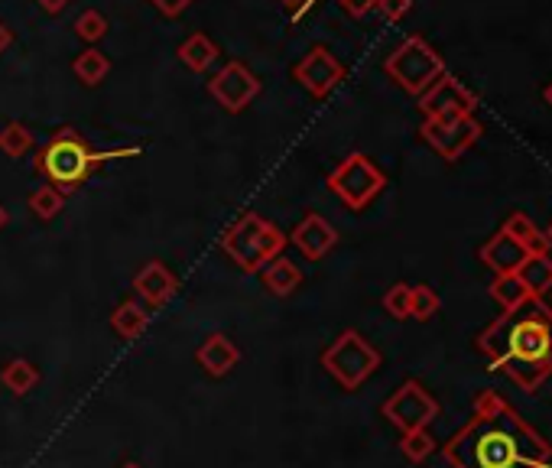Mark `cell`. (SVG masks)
<instances>
[{
	"instance_id": "603a6c76",
	"label": "cell",
	"mask_w": 552,
	"mask_h": 468,
	"mask_svg": "<svg viewBox=\"0 0 552 468\" xmlns=\"http://www.w3.org/2000/svg\"><path fill=\"white\" fill-rule=\"evenodd\" d=\"M491 296L497 299V306H501L504 312L520 309L523 303H530V299H533V293L520 283L517 273H507V277H494V283H491Z\"/></svg>"
},
{
	"instance_id": "8992f818",
	"label": "cell",
	"mask_w": 552,
	"mask_h": 468,
	"mask_svg": "<svg viewBox=\"0 0 552 468\" xmlns=\"http://www.w3.org/2000/svg\"><path fill=\"white\" fill-rule=\"evenodd\" d=\"M322 368L341 390H358L380 368V351L358 329H345L322 351Z\"/></svg>"
},
{
	"instance_id": "d4e9b609",
	"label": "cell",
	"mask_w": 552,
	"mask_h": 468,
	"mask_svg": "<svg viewBox=\"0 0 552 468\" xmlns=\"http://www.w3.org/2000/svg\"><path fill=\"white\" fill-rule=\"evenodd\" d=\"M30 212L36 218H43V221H52V218H59L62 215V208H65V195L59 189H52V186H39L30 192Z\"/></svg>"
},
{
	"instance_id": "4316f807",
	"label": "cell",
	"mask_w": 552,
	"mask_h": 468,
	"mask_svg": "<svg viewBox=\"0 0 552 468\" xmlns=\"http://www.w3.org/2000/svg\"><path fill=\"white\" fill-rule=\"evenodd\" d=\"M400 452L406 455L410 462H426L432 452H436V439H432L429 429H413V433H403L400 439Z\"/></svg>"
},
{
	"instance_id": "4dcf8cb0",
	"label": "cell",
	"mask_w": 552,
	"mask_h": 468,
	"mask_svg": "<svg viewBox=\"0 0 552 468\" xmlns=\"http://www.w3.org/2000/svg\"><path fill=\"white\" fill-rule=\"evenodd\" d=\"M410 7H413V0H377V7L374 10H380V17L384 20H403L406 13H410Z\"/></svg>"
},
{
	"instance_id": "30bf717a",
	"label": "cell",
	"mask_w": 552,
	"mask_h": 468,
	"mask_svg": "<svg viewBox=\"0 0 552 468\" xmlns=\"http://www.w3.org/2000/svg\"><path fill=\"white\" fill-rule=\"evenodd\" d=\"M208 95L228 114H241L260 95V78L251 72V65H244L241 59H231L208 78Z\"/></svg>"
},
{
	"instance_id": "83f0119b",
	"label": "cell",
	"mask_w": 552,
	"mask_h": 468,
	"mask_svg": "<svg viewBox=\"0 0 552 468\" xmlns=\"http://www.w3.org/2000/svg\"><path fill=\"white\" fill-rule=\"evenodd\" d=\"M75 36L82 43H98V39L108 36V20H104L101 10H85L82 17L75 20Z\"/></svg>"
},
{
	"instance_id": "e0dca14e",
	"label": "cell",
	"mask_w": 552,
	"mask_h": 468,
	"mask_svg": "<svg viewBox=\"0 0 552 468\" xmlns=\"http://www.w3.org/2000/svg\"><path fill=\"white\" fill-rule=\"evenodd\" d=\"M111 329L124 338V342H134L143 332L150 329V309L140 303V299H124L117 303L111 312Z\"/></svg>"
},
{
	"instance_id": "d6a6232c",
	"label": "cell",
	"mask_w": 552,
	"mask_h": 468,
	"mask_svg": "<svg viewBox=\"0 0 552 468\" xmlns=\"http://www.w3.org/2000/svg\"><path fill=\"white\" fill-rule=\"evenodd\" d=\"M150 4L160 10V13H166V17H179V13L186 10V7H192L195 0H150Z\"/></svg>"
},
{
	"instance_id": "9a60e30c",
	"label": "cell",
	"mask_w": 552,
	"mask_h": 468,
	"mask_svg": "<svg viewBox=\"0 0 552 468\" xmlns=\"http://www.w3.org/2000/svg\"><path fill=\"white\" fill-rule=\"evenodd\" d=\"M195 361L202 364L208 377H228L241 364V348L231 342L225 332L205 335V342L195 348Z\"/></svg>"
},
{
	"instance_id": "7a4b0ae2",
	"label": "cell",
	"mask_w": 552,
	"mask_h": 468,
	"mask_svg": "<svg viewBox=\"0 0 552 468\" xmlns=\"http://www.w3.org/2000/svg\"><path fill=\"white\" fill-rule=\"evenodd\" d=\"M478 351L520 390H536L552 374V309L533 296L520 309L501 312L478 335Z\"/></svg>"
},
{
	"instance_id": "52a82bcc",
	"label": "cell",
	"mask_w": 552,
	"mask_h": 468,
	"mask_svg": "<svg viewBox=\"0 0 552 468\" xmlns=\"http://www.w3.org/2000/svg\"><path fill=\"white\" fill-rule=\"evenodd\" d=\"M325 186L345 208H351V212H364V208L387 189V176L380 173L364 153H351L332 169V173H328Z\"/></svg>"
},
{
	"instance_id": "ab89813d",
	"label": "cell",
	"mask_w": 552,
	"mask_h": 468,
	"mask_svg": "<svg viewBox=\"0 0 552 468\" xmlns=\"http://www.w3.org/2000/svg\"><path fill=\"white\" fill-rule=\"evenodd\" d=\"M546 238H549V244H552V225L546 228Z\"/></svg>"
},
{
	"instance_id": "d590c367",
	"label": "cell",
	"mask_w": 552,
	"mask_h": 468,
	"mask_svg": "<svg viewBox=\"0 0 552 468\" xmlns=\"http://www.w3.org/2000/svg\"><path fill=\"white\" fill-rule=\"evenodd\" d=\"M10 43H13V30L7 23H0V56H4V52L10 49Z\"/></svg>"
},
{
	"instance_id": "836d02e7",
	"label": "cell",
	"mask_w": 552,
	"mask_h": 468,
	"mask_svg": "<svg viewBox=\"0 0 552 468\" xmlns=\"http://www.w3.org/2000/svg\"><path fill=\"white\" fill-rule=\"evenodd\" d=\"M280 4L293 13V17H302V13H306L309 7H312V0H280Z\"/></svg>"
},
{
	"instance_id": "3957f363",
	"label": "cell",
	"mask_w": 552,
	"mask_h": 468,
	"mask_svg": "<svg viewBox=\"0 0 552 468\" xmlns=\"http://www.w3.org/2000/svg\"><path fill=\"white\" fill-rule=\"evenodd\" d=\"M127 156H137V147L95 150L75 127H59L56 134H52L43 147L36 150L33 169L46 179V186L59 189L62 195H69L75 189H82L104 163L127 160Z\"/></svg>"
},
{
	"instance_id": "f546056e",
	"label": "cell",
	"mask_w": 552,
	"mask_h": 468,
	"mask_svg": "<svg viewBox=\"0 0 552 468\" xmlns=\"http://www.w3.org/2000/svg\"><path fill=\"white\" fill-rule=\"evenodd\" d=\"M501 231H504V234H510V238H514L520 247H527V241H530L533 234L540 231V228L533 225V218H530V215L514 212V215H510V218L504 221V228H501Z\"/></svg>"
},
{
	"instance_id": "5b68a950",
	"label": "cell",
	"mask_w": 552,
	"mask_h": 468,
	"mask_svg": "<svg viewBox=\"0 0 552 468\" xmlns=\"http://www.w3.org/2000/svg\"><path fill=\"white\" fill-rule=\"evenodd\" d=\"M384 72L397 82L406 95H423L445 75V59L432 49L423 36H406L403 43L387 56Z\"/></svg>"
},
{
	"instance_id": "74e56055",
	"label": "cell",
	"mask_w": 552,
	"mask_h": 468,
	"mask_svg": "<svg viewBox=\"0 0 552 468\" xmlns=\"http://www.w3.org/2000/svg\"><path fill=\"white\" fill-rule=\"evenodd\" d=\"M543 98H546V104H549V108H552V82L543 88Z\"/></svg>"
},
{
	"instance_id": "5bb4252c",
	"label": "cell",
	"mask_w": 552,
	"mask_h": 468,
	"mask_svg": "<svg viewBox=\"0 0 552 468\" xmlns=\"http://www.w3.org/2000/svg\"><path fill=\"white\" fill-rule=\"evenodd\" d=\"M134 293L140 296V303L147 309H160L179 293V277L163 264V260H147V264L134 273Z\"/></svg>"
},
{
	"instance_id": "ac0fdd59",
	"label": "cell",
	"mask_w": 552,
	"mask_h": 468,
	"mask_svg": "<svg viewBox=\"0 0 552 468\" xmlns=\"http://www.w3.org/2000/svg\"><path fill=\"white\" fill-rule=\"evenodd\" d=\"M176 56H179V62L186 65L189 72H208L215 65V59L221 56V52H218V43H215L212 36L192 33V36H186L179 43Z\"/></svg>"
},
{
	"instance_id": "6da1fadb",
	"label": "cell",
	"mask_w": 552,
	"mask_h": 468,
	"mask_svg": "<svg viewBox=\"0 0 552 468\" xmlns=\"http://www.w3.org/2000/svg\"><path fill=\"white\" fill-rule=\"evenodd\" d=\"M442 452L452 468H552V446L494 390L478 394Z\"/></svg>"
},
{
	"instance_id": "8d00e7d4",
	"label": "cell",
	"mask_w": 552,
	"mask_h": 468,
	"mask_svg": "<svg viewBox=\"0 0 552 468\" xmlns=\"http://www.w3.org/2000/svg\"><path fill=\"white\" fill-rule=\"evenodd\" d=\"M7 225H10V212H7L4 205H0V231H4Z\"/></svg>"
},
{
	"instance_id": "44dd1931",
	"label": "cell",
	"mask_w": 552,
	"mask_h": 468,
	"mask_svg": "<svg viewBox=\"0 0 552 468\" xmlns=\"http://www.w3.org/2000/svg\"><path fill=\"white\" fill-rule=\"evenodd\" d=\"M72 75H75L85 88H95V85H101L104 78L111 75V59L104 56V52H101L98 46H91V49L78 52V56H75V62H72Z\"/></svg>"
},
{
	"instance_id": "9c48e42d",
	"label": "cell",
	"mask_w": 552,
	"mask_h": 468,
	"mask_svg": "<svg viewBox=\"0 0 552 468\" xmlns=\"http://www.w3.org/2000/svg\"><path fill=\"white\" fill-rule=\"evenodd\" d=\"M419 137H423L429 147L442 156V160L455 163L458 156H465L481 140V124L475 121V114L426 117L423 127H419Z\"/></svg>"
},
{
	"instance_id": "4fadbf2b",
	"label": "cell",
	"mask_w": 552,
	"mask_h": 468,
	"mask_svg": "<svg viewBox=\"0 0 552 468\" xmlns=\"http://www.w3.org/2000/svg\"><path fill=\"white\" fill-rule=\"evenodd\" d=\"M286 238L299 247V254L306 257V260H322V257H328V254L335 251L338 231H335V225H332V221H328L325 215L309 212L293 231L286 234Z\"/></svg>"
},
{
	"instance_id": "e575fe53",
	"label": "cell",
	"mask_w": 552,
	"mask_h": 468,
	"mask_svg": "<svg viewBox=\"0 0 552 468\" xmlns=\"http://www.w3.org/2000/svg\"><path fill=\"white\" fill-rule=\"evenodd\" d=\"M39 7H43L46 13H62L65 7H69V0H36Z\"/></svg>"
},
{
	"instance_id": "f1b7e54d",
	"label": "cell",
	"mask_w": 552,
	"mask_h": 468,
	"mask_svg": "<svg viewBox=\"0 0 552 468\" xmlns=\"http://www.w3.org/2000/svg\"><path fill=\"white\" fill-rule=\"evenodd\" d=\"M384 309L393 319H410V283H393L384 293Z\"/></svg>"
},
{
	"instance_id": "f35d334b",
	"label": "cell",
	"mask_w": 552,
	"mask_h": 468,
	"mask_svg": "<svg viewBox=\"0 0 552 468\" xmlns=\"http://www.w3.org/2000/svg\"><path fill=\"white\" fill-rule=\"evenodd\" d=\"M121 468H143V465H140V462H124Z\"/></svg>"
},
{
	"instance_id": "ba28073f",
	"label": "cell",
	"mask_w": 552,
	"mask_h": 468,
	"mask_svg": "<svg viewBox=\"0 0 552 468\" xmlns=\"http://www.w3.org/2000/svg\"><path fill=\"white\" fill-rule=\"evenodd\" d=\"M380 413H384L400 433H413V429H429V423L439 416V400L419 381H403L384 400V410Z\"/></svg>"
},
{
	"instance_id": "ffe728a7",
	"label": "cell",
	"mask_w": 552,
	"mask_h": 468,
	"mask_svg": "<svg viewBox=\"0 0 552 468\" xmlns=\"http://www.w3.org/2000/svg\"><path fill=\"white\" fill-rule=\"evenodd\" d=\"M39 381H43V374H39V368L33 361L26 358H13L4 364V371H0V384H4L13 397H26L30 390L39 387Z\"/></svg>"
},
{
	"instance_id": "2e32d148",
	"label": "cell",
	"mask_w": 552,
	"mask_h": 468,
	"mask_svg": "<svg viewBox=\"0 0 552 468\" xmlns=\"http://www.w3.org/2000/svg\"><path fill=\"white\" fill-rule=\"evenodd\" d=\"M481 260L494 270V277H507V273H517V267L527 260V251H523L510 234L497 231L494 238L481 247Z\"/></svg>"
},
{
	"instance_id": "d6986e66",
	"label": "cell",
	"mask_w": 552,
	"mask_h": 468,
	"mask_svg": "<svg viewBox=\"0 0 552 468\" xmlns=\"http://www.w3.org/2000/svg\"><path fill=\"white\" fill-rule=\"evenodd\" d=\"M264 273V286H267V293H273V296H293L299 286H302V270L293 264L289 257H273L270 264L260 270Z\"/></svg>"
},
{
	"instance_id": "1f68e13d",
	"label": "cell",
	"mask_w": 552,
	"mask_h": 468,
	"mask_svg": "<svg viewBox=\"0 0 552 468\" xmlns=\"http://www.w3.org/2000/svg\"><path fill=\"white\" fill-rule=\"evenodd\" d=\"M338 4H341V10L348 13V17L361 20V17H367V13L377 7V0H338Z\"/></svg>"
},
{
	"instance_id": "277c9868",
	"label": "cell",
	"mask_w": 552,
	"mask_h": 468,
	"mask_svg": "<svg viewBox=\"0 0 552 468\" xmlns=\"http://www.w3.org/2000/svg\"><path fill=\"white\" fill-rule=\"evenodd\" d=\"M286 241L289 238L270 218L257 215V212H244L238 221H231L225 228L218 244L241 273H260L273 257L283 254Z\"/></svg>"
},
{
	"instance_id": "cb8c5ba5",
	"label": "cell",
	"mask_w": 552,
	"mask_h": 468,
	"mask_svg": "<svg viewBox=\"0 0 552 468\" xmlns=\"http://www.w3.org/2000/svg\"><path fill=\"white\" fill-rule=\"evenodd\" d=\"M33 130L23 121H7L0 127V153L10 156V160H23L26 153L33 150Z\"/></svg>"
},
{
	"instance_id": "60d3db41",
	"label": "cell",
	"mask_w": 552,
	"mask_h": 468,
	"mask_svg": "<svg viewBox=\"0 0 552 468\" xmlns=\"http://www.w3.org/2000/svg\"><path fill=\"white\" fill-rule=\"evenodd\" d=\"M549 293H552V290H549ZM549 309H552V306H549Z\"/></svg>"
},
{
	"instance_id": "7c38bea8",
	"label": "cell",
	"mask_w": 552,
	"mask_h": 468,
	"mask_svg": "<svg viewBox=\"0 0 552 468\" xmlns=\"http://www.w3.org/2000/svg\"><path fill=\"white\" fill-rule=\"evenodd\" d=\"M475 108H478L475 91L465 88L449 72L419 95V111H423V117H462V114H475Z\"/></svg>"
},
{
	"instance_id": "8fae6325",
	"label": "cell",
	"mask_w": 552,
	"mask_h": 468,
	"mask_svg": "<svg viewBox=\"0 0 552 468\" xmlns=\"http://www.w3.org/2000/svg\"><path fill=\"white\" fill-rule=\"evenodd\" d=\"M293 78L312 98H328L341 85V78H345V65L332 56V49L312 46L306 56L293 65Z\"/></svg>"
},
{
	"instance_id": "7402d4cb",
	"label": "cell",
	"mask_w": 552,
	"mask_h": 468,
	"mask_svg": "<svg viewBox=\"0 0 552 468\" xmlns=\"http://www.w3.org/2000/svg\"><path fill=\"white\" fill-rule=\"evenodd\" d=\"M517 277L520 283L527 286L533 296H543L552 290V257L549 254H536V257H527L523 264L517 267Z\"/></svg>"
},
{
	"instance_id": "484cf974",
	"label": "cell",
	"mask_w": 552,
	"mask_h": 468,
	"mask_svg": "<svg viewBox=\"0 0 552 468\" xmlns=\"http://www.w3.org/2000/svg\"><path fill=\"white\" fill-rule=\"evenodd\" d=\"M439 306H442V299L432 286H426V283L410 286V319L429 322L439 312Z\"/></svg>"
}]
</instances>
